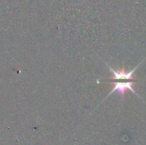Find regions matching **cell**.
<instances>
[{"mask_svg":"<svg viewBox=\"0 0 146 145\" xmlns=\"http://www.w3.org/2000/svg\"><path fill=\"white\" fill-rule=\"evenodd\" d=\"M140 64H138L132 71H128V72H126L124 68H122V69L119 70V71H115V70L113 69L111 67H110L109 65H107L113 74V77L111 78V80H112V83L113 84L114 86L111 92L106 97V98H108V97H109L113 92H117L118 94L121 95L122 100H123L126 90L131 91L133 93H135L137 96L139 97V95L133 90V86L134 83L136 82V80L133 78V73L135 71V70L139 66Z\"/></svg>","mask_w":146,"mask_h":145,"instance_id":"6da1fadb","label":"cell"}]
</instances>
